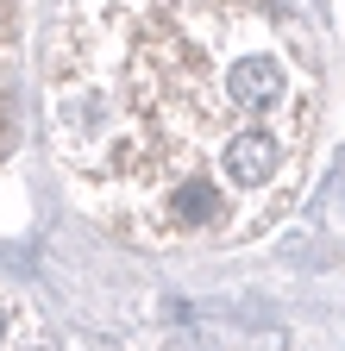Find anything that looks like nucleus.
Masks as SVG:
<instances>
[{"instance_id": "obj_1", "label": "nucleus", "mask_w": 345, "mask_h": 351, "mask_svg": "<svg viewBox=\"0 0 345 351\" xmlns=\"http://www.w3.org/2000/svg\"><path fill=\"white\" fill-rule=\"evenodd\" d=\"M45 119L75 195L145 245H245L295 201L320 125L283 0H57Z\"/></svg>"}, {"instance_id": "obj_2", "label": "nucleus", "mask_w": 345, "mask_h": 351, "mask_svg": "<svg viewBox=\"0 0 345 351\" xmlns=\"http://www.w3.org/2000/svg\"><path fill=\"white\" fill-rule=\"evenodd\" d=\"M0 351H57L45 314L19 289H0Z\"/></svg>"}]
</instances>
